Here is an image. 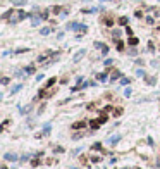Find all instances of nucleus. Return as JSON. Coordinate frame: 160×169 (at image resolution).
<instances>
[{"instance_id": "f03ea898", "label": "nucleus", "mask_w": 160, "mask_h": 169, "mask_svg": "<svg viewBox=\"0 0 160 169\" xmlns=\"http://www.w3.org/2000/svg\"><path fill=\"white\" fill-rule=\"evenodd\" d=\"M95 48L102 50V54H103V55H107V54H109V47H107L105 43H102V41H95Z\"/></svg>"}, {"instance_id": "6ab92c4d", "label": "nucleus", "mask_w": 160, "mask_h": 169, "mask_svg": "<svg viewBox=\"0 0 160 169\" xmlns=\"http://www.w3.org/2000/svg\"><path fill=\"white\" fill-rule=\"evenodd\" d=\"M155 83H157L155 78H146V85H155Z\"/></svg>"}, {"instance_id": "79ce46f5", "label": "nucleus", "mask_w": 160, "mask_h": 169, "mask_svg": "<svg viewBox=\"0 0 160 169\" xmlns=\"http://www.w3.org/2000/svg\"><path fill=\"white\" fill-rule=\"evenodd\" d=\"M129 54H131V55H136L138 52H136V48H131V50H129Z\"/></svg>"}, {"instance_id": "20e7f679", "label": "nucleus", "mask_w": 160, "mask_h": 169, "mask_svg": "<svg viewBox=\"0 0 160 169\" xmlns=\"http://www.w3.org/2000/svg\"><path fill=\"white\" fill-rule=\"evenodd\" d=\"M120 138H122L120 135H114V136H109V143H110V145H115V143H119V141H120Z\"/></svg>"}, {"instance_id": "b1692460", "label": "nucleus", "mask_w": 160, "mask_h": 169, "mask_svg": "<svg viewBox=\"0 0 160 169\" xmlns=\"http://www.w3.org/2000/svg\"><path fill=\"white\" fill-rule=\"evenodd\" d=\"M117 50H119V52L124 50V43H122V41H117Z\"/></svg>"}, {"instance_id": "9b49d317", "label": "nucleus", "mask_w": 160, "mask_h": 169, "mask_svg": "<svg viewBox=\"0 0 160 169\" xmlns=\"http://www.w3.org/2000/svg\"><path fill=\"white\" fill-rule=\"evenodd\" d=\"M55 85V78H50L48 81H46V85H45V88H52Z\"/></svg>"}, {"instance_id": "f8f14e48", "label": "nucleus", "mask_w": 160, "mask_h": 169, "mask_svg": "<svg viewBox=\"0 0 160 169\" xmlns=\"http://www.w3.org/2000/svg\"><path fill=\"white\" fill-rule=\"evenodd\" d=\"M41 21V16H33V26H38Z\"/></svg>"}, {"instance_id": "cd10ccee", "label": "nucleus", "mask_w": 160, "mask_h": 169, "mask_svg": "<svg viewBox=\"0 0 160 169\" xmlns=\"http://www.w3.org/2000/svg\"><path fill=\"white\" fill-rule=\"evenodd\" d=\"M83 136H86V135H84V133H76L72 138H74V140H79V138H83Z\"/></svg>"}, {"instance_id": "6e6552de", "label": "nucleus", "mask_w": 160, "mask_h": 169, "mask_svg": "<svg viewBox=\"0 0 160 169\" xmlns=\"http://www.w3.org/2000/svg\"><path fill=\"white\" fill-rule=\"evenodd\" d=\"M84 54H86V50H84V48H83V50H79V52L74 55V62H78V61H79V59L83 57V55H84Z\"/></svg>"}, {"instance_id": "7ed1b4c3", "label": "nucleus", "mask_w": 160, "mask_h": 169, "mask_svg": "<svg viewBox=\"0 0 160 169\" xmlns=\"http://www.w3.org/2000/svg\"><path fill=\"white\" fill-rule=\"evenodd\" d=\"M3 157H5V161H9V162H16V161L19 159V157H17L16 154H12V152H7Z\"/></svg>"}, {"instance_id": "c9c22d12", "label": "nucleus", "mask_w": 160, "mask_h": 169, "mask_svg": "<svg viewBox=\"0 0 160 169\" xmlns=\"http://www.w3.org/2000/svg\"><path fill=\"white\" fill-rule=\"evenodd\" d=\"M2 85H9V78H2Z\"/></svg>"}, {"instance_id": "72a5a7b5", "label": "nucleus", "mask_w": 160, "mask_h": 169, "mask_svg": "<svg viewBox=\"0 0 160 169\" xmlns=\"http://www.w3.org/2000/svg\"><path fill=\"white\" fill-rule=\"evenodd\" d=\"M134 16H136V17H141V16H143V12H141V10H136V12H134Z\"/></svg>"}, {"instance_id": "e433bc0d", "label": "nucleus", "mask_w": 160, "mask_h": 169, "mask_svg": "<svg viewBox=\"0 0 160 169\" xmlns=\"http://www.w3.org/2000/svg\"><path fill=\"white\" fill-rule=\"evenodd\" d=\"M41 19H48V12H43V14H40Z\"/></svg>"}, {"instance_id": "c03bdc74", "label": "nucleus", "mask_w": 160, "mask_h": 169, "mask_svg": "<svg viewBox=\"0 0 160 169\" xmlns=\"http://www.w3.org/2000/svg\"><path fill=\"white\" fill-rule=\"evenodd\" d=\"M2 169H7V168H5V166H2Z\"/></svg>"}, {"instance_id": "39448f33", "label": "nucleus", "mask_w": 160, "mask_h": 169, "mask_svg": "<svg viewBox=\"0 0 160 169\" xmlns=\"http://www.w3.org/2000/svg\"><path fill=\"white\" fill-rule=\"evenodd\" d=\"M50 130H52V124H50V123H45V124H43V136L50 135Z\"/></svg>"}, {"instance_id": "4468645a", "label": "nucleus", "mask_w": 160, "mask_h": 169, "mask_svg": "<svg viewBox=\"0 0 160 169\" xmlns=\"http://www.w3.org/2000/svg\"><path fill=\"white\" fill-rule=\"evenodd\" d=\"M100 124H102L100 121H91V123H90V126H91V130H96V128H98Z\"/></svg>"}, {"instance_id": "ddd939ff", "label": "nucleus", "mask_w": 160, "mask_h": 169, "mask_svg": "<svg viewBox=\"0 0 160 169\" xmlns=\"http://www.w3.org/2000/svg\"><path fill=\"white\" fill-rule=\"evenodd\" d=\"M19 90H23V85H16V86H12V90H10V93H17Z\"/></svg>"}, {"instance_id": "2eb2a0df", "label": "nucleus", "mask_w": 160, "mask_h": 169, "mask_svg": "<svg viewBox=\"0 0 160 169\" xmlns=\"http://www.w3.org/2000/svg\"><path fill=\"white\" fill-rule=\"evenodd\" d=\"M119 76H120V72H119V71H114V72H112V76H110V81H115V79H117Z\"/></svg>"}, {"instance_id": "aec40b11", "label": "nucleus", "mask_w": 160, "mask_h": 169, "mask_svg": "<svg viewBox=\"0 0 160 169\" xmlns=\"http://www.w3.org/2000/svg\"><path fill=\"white\" fill-rule=\"evenodd\" d=\"M129 83H131L129 78H122V79H120V85H122V86H124V85H129Z\"/></svg>"}, {"instance_id": "f704fd0d", "label": "nucleus", "mask_w": 160, "mask_h": 169, "mask_svg": "<svg viewBox=\"0 0 160 169\" xmlns=\"http://www.w3.org/2000/svg\"><path fill=\"white\" fill-rule=\"evenodd\" d=\"M148 48H150V50H152V52H153V50H155V45H153V43H152V41H150V43H148Z\"/></svg>"}, {"instance_id": "c85d7f7f", "label": "nucleus", "mask_w": 160, "mask_h": 169, "mask_svg": "<svg viewBox=\"0 0 160 169\" xmlns=\"http://www.w3.org/2000/svg\"><path fill=\"white\" fill-rule=\"evenodd\" d=\"M24 52H28V48H17L14 54H24Z\"/></svg>"}, {"instance_id": "f3484780", "label": "nucleus", "mask_w": 160, "mask_h": 169, "mask_svg": "<svg viewBox=\"0 0 160 169\" xmlns=\"http://www.w3.org/2000/svg\"><path fill=\"white\" fill-rule=\"evenodd\" d=\"M91 148H93V150H102V143H100V141H96V143H93V145H91Z\"/></svg>"}, {"instance_id": "5701e85b", "label": "nucleus", "mask_w": 160, "mask_h": 169, "mask_svg": "<svg viewBox=\"0 0 160 169\" xmlns=\"http://www.w3.org/2000/svg\"><path fill=\"white\" fill-rule=\"evenodd\" d=\"M50 31H52V28H43V30H41V34L45 36V34H48V33H50Z\"/></svg>"}, {"instance_id": "bb28decb", "label": "nucleus", "mask_w": 160, "mask_h": 169, "mask_svg": "<svg viewBox=\"0 0 160 169\" xmlns=\"http://www.w3.org/2000/svg\"><path fill=\"white\" fill-rule=\"evenodd\" d=\"M112 36H114V38H119V36H120V31H119V30H114V31H112Z\"/></svg>"}, {"instance_id": "0eeeda50", "label": "nucleus", "mask_w": 160, "mask_h": 169, "mask_svg": "<svg viewBox=\"0 0 160 169\" xmlns=\"http://www.w3.org/2000/svg\"><path fill=\"white\" fill-rule=\"evenodd\" d=\"M74 31H83V33H86V31H88V26H84V24H79V23H78V26H76Z\"/></svg>"}, {"instance_id": "37998d69", "label": "nucleus", "mask_w": 160, "mask_h": 169, "mask_svg": "<svg viewBox=\"0 0 160 169\" xmlns=\"http://www.w3.org/2000/svg\"><path fill=\"white\" fill-rule=\"evenodd\" d=\"M100 161H102L100 157H93V159H91V162H100Z\"/></svg>"}, {"instance_id": "4c0bfd02", "label": "nucleus", "mask_w": 160, "mask_h": 169, "mask_svg": "<svg viewBox=\"0 0 160 169\" xmlns=\"http://www.w3.org/2000/svg\"><path fill=\"white\" fill-rule=\"evenodd\" d=\"M126 33L129 34V36H133V30H131V28H126Z\"/></svg>"}, {"instance_id": "9d476101", "label": "nucleus", "mask_w": 160, "mask_h": 169, "mask_svg": "<svg viewBox=\"0 0 160 169\" xmlns=\"http://www.w3.org/2000/svg\"><path fill=\"white\" fill-rule=\"evenodd\" d=\"M96 78H98L100 81H107V72H98Z\"/></svg>"}, {"instance_id": "393cba45", "label": "nucleus", "mask_w": 160, "mask_h": 169, "mask_svg": "<svg viewBox=\"0 0 160 169\" xmlns=\"http://www.w3.org/2000/svg\"><path fill=\"white\" fill-rule=\"evenodd\" d=\"M136 76L143 78V76H145V71H143V69H138V71H136Z\"/></svg>"}, {"instance_id": "a878e982", "label": "nucleus", "mask_w": 160, "mask_h": 169, "mask_svg": "<svg viewBox=\"0 0 160 169\" xmlns=\"http://www.w3.org/2000/svg\"><path fill=\"white\" fill-rule=\"evenodd\" d=\"M26 0H14V5H24Z\"/></svg>"}, {"instance_id": "f257e3e1", "label": "nucleus", "mask_w": 160, "mask_h": 169, "mask_svg": "<svg viewBox=\"0 0 160 169\" xmlns=\"http://www.w3.org/2000/svg\"><path fill=\"white\" fill-rule=\"evenodd\" d=\"M29 16H31V14H26L24 10H17V16L10 19V24H17V23H21L23 19H26V17H29Z\"/></svg>"}, {"instance_id": "a211bd4d", "label": "nucleus", "mask_w": 160, "mask_h": 169, "mask_svg": "<svg viewBox=\"0 0 160 169\" xmlns=\"http://www.w3.org/2000/svg\"><path fill=\"white\" fill-rule=\"evenodd\" d=\"M129 45H133V47H134V45H138V38L131 36V38H129Z\"/></svg>"}, {"instance_id": "423d86ee", "label": "nucleus", "mask_w": 160, "mask_h": 169, "mask_svg": "<svg viewBox=\"0 0 160 169\" xmlns=\"http://www.w3.org/2000/svg\"><path fill=\"white\" fill-rule=\"evenodd\" d=\"M84 126H86V121H78V123H74L71 128H72V130H81V128H84Z\"/></svg>"}, {"instance_id": "58836bf2", "label": "nucleus", "mask_w": 160, "mask_h": 169, "mask_svg": "<svg viewBox=\"0 0 160 169\" xmlns=\"http://www.w3.org/2000/svg\"><path fill=\"white\" fill-rule=\"evenodd\" d=\"M114 114H115V116H119V114H122V109H115V110H114Z\"/></svg>"}, {"instance_id": "7c9ffc66", "label": "nucleus", "mask_w": 160, "mask_h": 169, "mask_svg": "<svg viewBox=\"0 0 160 169\" xmlns=\"http://www.w3.org/2000/svg\"><path fill=\"white\" fill-rule=\"evenodd\" d=\"M131 93H133L131 88H126V90H124V95H126V97H131Z\"/></svg>"}, {"instance_id": "1a4fd4ad", "label": "nucleus", "mask_w": 160, "mask_h": 169, "mask_svg": "<svg viewBox=\"0 0 160 169\" xmlns=\"http://www.w3.org/2000/svg\"><path fill=\"white\" fill-rule=\"evenodd\" d=\"M103 24H105V26H109V28H112V24H114L112 17H103Z\"/></svg>"}, {"instance_id": "dca6fc26", "label": "nucleus", "mask_w": 160, "mask_h": 169, "mask_svg": "<svg viewBox=\"0 0 160 169\" xmlns=\"http://www.w3.org/2000/svg\"><path fill=\"white\" fill-rule=\"evenodd\" d=\"M35 71H36V69L33 68V66H29V68L24 69V72H26V74H35Z\"/></svg>"}, {"instance_id": "4be33fe9", "label": "nucleus", "mask_w": 160, "mask_h": 169, "mask_svg": "<svg viewBox=\"0 0 160 169\" xmlns=\"http://www.w3.org/2000/svg\"><path fill=\"white\" fill-rule=\"evenodd\" d=\"M60 10H62L60 7H52V9H50V12H53V14H59Z\"/></svg>"}, {"instance_id": "a19ab883", "label": "nucleus", "mask_w": 160, "mask_h": 169, "mask_svg": "<svg viewBox=\"0 0 160 169\" xmlns=\"http://www.w3.org/2000/svg\"><path fill=\"white\" fill-rule=\"evenodd\" d=\"M146 23L148 24H153V17H146Z\"/></svg>"}, {"instance_id": "473e14b6", "label": "nucleus", "mask_w": 160, "mask_h": 169, "mask_svg": "<svg viewBox=\"0 0 160 169\" xmlns=\"http://www.w3.org/2000/svg\"><path fill=\"white\" fill-rule=\"evenodd\" d=\"M28 157H29V155H28V154H24V155L21 157V162H26V161H28Z\"/></svg>"}, {"instance_id": "c756f323", "label": "nucleus", "mask_w": 160, "mask_h": 169, "mask_svg": "<svg viewBox=\"0 0 160 169\" xmlns=\"http://www.w3.org/2000/svg\"><path fill=\"white\" fill-rule=\"evenodd\" d=\"M112 64H114V61H112V59H107V61H105V66H107V68H110Z\"/></svg>"}, {"instance_id": "ea45409f", "label": "nucleus", "mask_w": 160, "mask_h": 169, "mask_svg": "<svg viewBox=\"0 0 160 169\" xmlns=\"http://www.w3.org/2000/svg\"><path fill=\"white\" fill-rule=\"evenodd\" d=\"M43 110H45V103H41V105H40V109H38V112H40V114H41Z\"/></svg>"}, {"instance_id": "a18cd8bd", "label": "nucleus", "mask_w": 160, "mask_h": 169, "mask_svg": "<svg viewBox=\"0 0 160 169\" xmlns=\"http://www.w3.org/2000/svg\"><path fill=\"white\" fill-rule=\"evenodd\" d=\"M72 169H78V168H72Z\"/></svg>"}, {"instance_id": "412c9836", "label": "nucleus", "mask_w": 160, "mask_h": 169, "mask_svg": "<svg viewBox=\"0 0 160 169\" xmlns=\"http://www.w3.org/2000/svg\"><path fill=\"white\" fill-rule=\"evenodd\" d=\"M98 121H100V123H105V121H107V112H102V116H100Z\"/></svg>"}, {"instance_id": "2f4dec72", "label": "nucleus", "mask_w": 160, "mask_h": 169, "mask_svg": "<svg viewBox=\"0 0 160 169\" xmlns=\"http://www.w3.org/2000/svg\"><path fill=\"white\" fill-rule=\"evenodd\" d=\"M119 23L122 24V26H124V24H127V17H120V19H119Z\"/></svg>"}]
</instances>
